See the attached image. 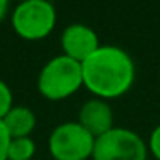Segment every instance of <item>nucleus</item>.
I'll return each instance as SVG.
<instances>
[{
  "instance_id": "obj_1",
  "label": "nucleus",
  "mask_w": 160,
  "mask_h": 160,
  "mask_svg": "<svg viewBox=\"0 0 160 160\" xmlns=\"http://www.w3.org/2000/svg\"><path fill=\"white\" fill-rule=\"evenodd\" d=\"M83 67V86L102 100H114L126 95L136 79V66L132 57L117 45H100L91 53Z\"/></svg>"
},
{
  "instance_id": "obj_2",
  "label": "nucleus",
  "mask_w": 160,
  "mask_h": 160,
  "mask_svg": "<svg viewBox=\"0 0 160 160\" xmlns=\"http://www.w3.org/2000/svg\"><path fill=\"white\" fill-rule=\"evenodd\" d=\"M36 88L38 93L50 102H62L71 98L83 88L81 62L64 53L52 57L40 69Z\"/></svg>"
},
{
  "instance_id": "obj_3",
  "label": "nucleus",
  "mask_w": 160,
  "mask_h": 160,
  "mask_svg": "<svg viewBox=\"0 0 160 160\" xmlns=\"http://www.w3.org/2000/svg\"><path fill=\"white\" fill-rule=\"evenodd\" d=\"M14 33L26 42H40L50 36L57 24V11L50 0H26L16 4L11 14Z\"/></svg>"
},
{
  "instance_id": "obj_4",
  "label": "nucleus",
  "mask_w": 160,
  "mask_h": 160,
  "mask_svg": "<svg viewBox=\"0 0 160 160\" xmlns=\"http://www.w3.org/2000/svg\"><path fill=\"white\" fill-rule=\"evenodd\" d=\"M95 136L78 121L55 126L48 136V153L53 160H90L95 148Z\"/></svg>"
},
{
  "instance_id": "obj_5",
  "label": "nucleus",
  "mask_w": 160,
  "mask_h": 160,
  "mask_svg": "<svg viewBox=\"0 0 160 160\" xmlns=\"http://www.w3.org/2000/svg\"><path fill=\"white\" fill-rule=\"evenodd\" d=\"M148 143L126 128H112L95 139L91 160H146Z\"/></svg>"
},
{
  "instance_id": "obj_6",
  "label": "nucleus",
  "mask_w": 160,
  "mask_h": 160,
  "mask_svg": "<svg viewBox=\"0 0 160 160\" xmlns=\"http://www.w3.org/2000/svg\"><path fill=\"white\" fill-rule=\"evenodd\" d=\"M60 48L64 55L78 62H84L91 53L100 48V40L93 28L81 22H74L64 28L60 35Z\"/></svg>"
},
{
  "instance_id": "obj_7",
  "label": "nucleus",
  "mask_w": 160,
  "mask_h": 160,
  "mask_svg": "<svg viewBox=\"0 0 160 160\" xmlns=\"http://www.w3.org/2000/svg\"><path fill=\"white\" fill-rule=\"evenodd\" d=\"M78 122L95 138L108 132L114 126V110L110 103L102 98H90L79 108Z\"/></svg>"
},
{
  "instance_id": "obj_8",
  "label": "nucleus",
  "mask_w": 160,
  "mask_h": 160,
  "mask_svg": "<svg viewBox=\"0 0 160 160\" xmlns=\"http://www.w3.org/2000/svg\"><path fill=\"white\" fill-rule=\"evenodd\" d=\"M4 126L7 128L11 138H26L31 136L36 128V115L29 107L24 105H14L9 114L2 119Z\"/></svg>"
},
{
  "instance_id": "obj_9",
  "label": "nucleus",
  "mask_w": 160,
  "mask_h": 160,
  "mask_svg": "<svg viewBox=\"0 0 160 160\" xmlns=\"http://www.w3.org/2000/svg\"><path fill=\"white\" fill-rule=\"evenodd\" d=\"M36 153V143L31 136L12 138L7 152V160H33Z\"/></svg>"
},
{
  "instance_id": "obj_10",
  "label": "nucleus",
  "mask_w": 160,
  "mask_h": 160,
  "mask_svg": "<svg viewBox=\"0 0 160 160\" xmlns=\"http://www.w3.org/2000/svg\"><path fill=\"white\" fill-rule=\"evenodd\" d=\"M14 107V93L4 79H0V121Z\"/></svg>"
},
{
  "instance_id": "obj_11",
  "label": "nucleus",
  "mask_w": 160,
  "mask_h": 160,
  "mask_svg": "<svg viewBox=\"0 0 160 160\" xmlns=\"http://www.w3.org/2000/svg\"><path fill=\"white\" fill-rule=\"evenodd\" d=\"M148 152L157 160H160V124L153 129L150 138H148Z\"/></svg>"
},
{
  "instance_id": "obj_12",
  "label": "nucleus",
  "mask_w": 160,
  "mask_h": 160,
  "mask_svg": "<svg viewBox=\"0 0 160 160\" xmlns=\"http://www.w3.org/2000/svg\"><path fill=\"white\" fill-rule=\"evenodd\" d=\"M11 134H9L7 128L4 126V122L0 121V160H7V152L9 145H11Z\"/></svg>"
},
{
  "instance_id": "obj_13",
  "label": "nucleus",
  "mask_w": 160,
  "mask_h": 160,
  "mask_svg": "<svg viewBox=\"0 0 160 160\" xmlns=\"http://www.w3.org/2000/svg\"><path fill=\"white\" fill-rule=\"evenodd\" d=\"M9 7H11V0H0V22L7 18Z\"/></svg>"
},
{
  "instance_id": "obj_14",
  "label": "nucleus",
  "mask_w": 160,
  "mask_h": 160,
  "mask_svg": "<svg viewBox=\"0 0 160 160\" xmlns=\"http://www.w3.org/2000/svg\"><path fill=\"white\" fill-rule=\"evenodd\" d=\"M14 2H18V4H19V2H26V0H14Z\"/></svg>"
},
{
  "instance_id": "obj_15",
  "label": "nucleus",
  "mask_w": 160,
  "mask_h": 160,
  "mask_svg": "<svg viewBox=\"0 0 160 160\" xmlns=\"http://www.w3.org/2000/svg\"><path fill=\"white\" fill-rule=\"evenodd\" d=\"M158 84H160V83H158Z\"/></svg>"
}]
</instances>
